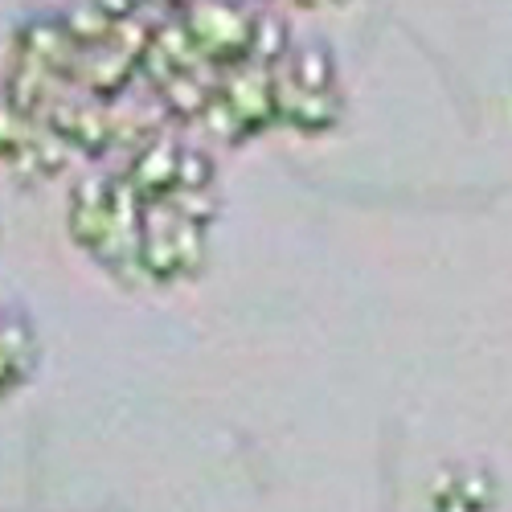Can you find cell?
<instances>
[{
    "instance_id": "cell-1",
    "label": "cell",
    "mask_w": 512,
    "mask_h": 512,
    "mask_svg": "<svg viewBox=\"0 0 512 512\" xmlns=\"http://www.w3.org/2000/svg\"><path fill=\"white\" fill-rule=\"evenodd\" d=\"M209 250V222L193 213L177 197L144 201V234H140V275L152 283L189 279L205 267Z\"/></svg>"
},
{
    "instance_id": "cell-2",
    "label": "cell",
    "mask_w": 512,
    "mask_h": 512,
    "mask_svg": "<svg viewBox=\"0 0 512 512\" xmlns=\"http://www.w3.org/2000/svg\"><path fill=\"white\" fill-rule=\"evenodd\" d=\"M148 41H152V25L136 17L119 21L103 41L87 46L78 54L74 66V87H82L95 99H115L127 91V82L140 74V62L148 54Z\"/></svg>"
},
{
    "instance_id": "cell-3",
    "label": "cell",
    "mask_w": 512,
    "mask_h": 512,
    "mask_svg": "<svg viewBox=\"0 0 512 512\" xmlns=\"http://www.w3.org/2000/svg\"><path fill=\"white\" fill-rule=\"evenodd\" d=\"M66 140L46 123L0 99V164L21 181H50L66 168Z\"/></svg>"
},
{
    "instance_id": "cell-4",
    "label": "cell",
    "mask_w": 512,
    "mask_h": 512,
    "mask_svg": "<svg viewBox=\"0 0 512 512\" xmlns=\"http://www.w3.org/2000/svg\"><path fill=\"white\" fill-rule=\"evenodd\" d=\"M177 13L205 62L234 66L250 54V33L259 13H250L242 0H181Z\"/></svg>"
},
{
    "instance_id": "cell-5",
    "label": "cell",
    "mask_w": 512,
    "mask_h": 512,
    "mask_svg": "<svg viewBox=\"0 0 512 512\" xmlns=\"http://www.w3.org/2000/svg\"><path fill=\"white\" fill-rule=\"evenodd\" d=\"M218 99L234 111V119L242 123L246 136H259L271 123H279V115H275V70L271 66H259L250 58L222 66Z\"/></svg>"
},
{
    "instance_id": "cell-6",
    "label": "cell",
    "mask_w": 512,
    "mask_h": 512,
    "mask_svg": "<svg viewBox=\"0 0 512 512\" xmlns=\"http://www.w3.org/2000/svg\"><path fill=\"white\" fill-rule=\"evenodd\" d=\"M111 222H115V177H82L66 205L70 238L95 259L111 234Z\"/></svg>"
},
{
    "instance_id": "cell-7",
    "label": "cell",
    "mask_w": 512,
    "mask_h": 512,
    "mask_svg": "<svg viewBox=\"0 0 512 512\" xmlns=\"http://www.w3.org/2000/svg\"><path fill=\"white\" fill-rule=\"evenodd\" d=\"M177 164H181V144L164 140L160 132L152 140H144L140 148H132L123 168V181L132 185L144 201H160L177 189Z\"/></svg>"
},
{
    "instance_id": "cell-8",
    "label": "cell",
    "mask_w": 512,
    "mask_h": 512,
    "mask_svg": "<svg viewBox=\"0 0 512 512\" xmlns=\"http://www.w3.org/2000/svg\"><path fill=\"white\" fill-rule=\"evenodd\" d=\"M37 361V336L25 316L5 312L0 316V398H9L21 381L33 373Z\"/></svg>"
},
{
    "instance_id": "cell-9",
    "label": "cell",
    "mask_w": 512,
    "mask_h": 512,
    "mask_svg": "<svg viewBox=\"0 0 512 512\" xmlns=\"http://www.w3.org/2000/svg\"><path fill=\"white\" fill-rule=\"evenodd\" d=\"M275 74L283 82H291V87H300V91H340L336 87V62H332L328 46H320V41L291 46L287 58L275 66Z\"/></svg>"
},
{
    "instance_id": "cell-10",
    "label": "cell",
    "mask_w": 512,
    "mask_h": 512,
    "mask_svg": "<svg viewBox=\"0 0 512 512\" xmlns=\"http://www.w3.org/2000/svg\"><path fill=\"white\" fill-rule=\"evenodd\" d=\"M287 50H291V33H287V25H283L275 13H259V17H254L250 54H246V58L275 70V66L287 58Z\"/></svg>"
},
{
    "instance_id": "cell-11",
    "label": "cell",
    "mask_w": 512,
    "mask_h": 512,
    "mask_svg": "<svg viewBox=\"0 0 512 512\" xmlns=\"http://www.w3.org/2000/svg\"><path fill=\"white\" fill-rule=\"evenodd\" d=\"M62 25H66V33L78 41L82 50L87 46H95V41H103L119 21L115 17H107L95 0H78V5H70L66 13H62Z\"/></svg>"
},
{
    "instance_id": "cell-12",
    "label": "cell",
    "mask_w": 512,
    "mask_h": 512,
    "mask_svg": "<svg viewBox=\"0 0 512 512\" xmlns=\"http://www.w3.org/2000/svg\"><path fill=\"white\" fill-rule=\"evenodd\" d=\"M213 177H218V168L213 160L197 148H185L181 144V164H177V189L173 193H205L213 189Z\"/></svg>"
},
{
    "instance_id": "cell-13",
    "label": "cell",
    "mask_w": 512,
    "mask_h": 512,
    "mask_svg": "<svg viewBox=\"0 0 512 512\" xmlns=\"http://www.w3.org/2000/svg\"><path fill=\"white\" fill-rule=\"evenodd\" d=\"M435 512H484V508L467 500V496L451 484V476H447V480L439 484V492H435Z\"/></svg>"
}]
</instances>
